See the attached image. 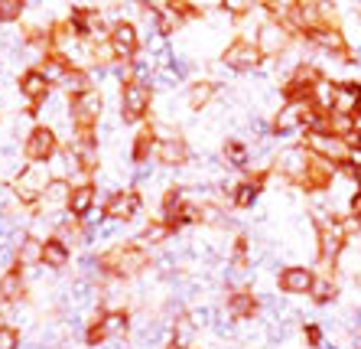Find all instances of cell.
Returning <instances> with one entry per match:
<instances>
[{
    "instance_id": "6da1fadb",
    "label": "cell",
    "mask_w": 361,
    "mask_h": 349,
    "mask_svg": "<svg viewBox=\"0 0 361 349\" xmlns=\"http://www.w3.org/2000/svg\"><path fill=\"white\" fill-rule=\"evenodd\" d=\"M98 278L101 281H111V284H121V281H130L137 274H143L147 268L153 264L150 252L137 242H124V245H114L108 248L104 255H98Z\"/></svg>"
},
{
    "instance_id": "7a4b0ae2",
    "label": "cell",
    "mask_w": 361,
    "mask_h": 349,
    "mask_svg": "<svg viewBox=\"0 0 361 349\" xmlns=\"http://www.w3.org/2000/svg\"><path fill=\"white\" fill-rule=\"evenodd\" d=\"M348 242L352 239H348V232H345V225H342V215L316 222V255H319V261L326 264V268L329 264L336 268V264L342 261Z\"/></svg>"
},
{
    "instance_id": "3957f363",
    "label": "cell",
    "mask_w": 361,
    "mask_h": 349,
    "mask_svg": "<svg viewBox=\"0 0 361 349\" xmlns=\"http://www.w3.org/2000/svg\"><path fill=\"white\" fill-rule=\"evenodd\" d=\"M52 170L49 163H26L23 170L13 177V193L23 206H36L42 199V193L52 187Z\"/></svg>"
},
{
    "instance_id": "277c9868",
    "label": "cell",
    "mask_w": 361,
    "mask_h": 349,
    "mask_svg": "<svg viewBox=\"0 0 361 349\" xmlns=\"http://www.w3.org/2000/svg\"><path fill=\"white\" fill-rule=\"evenodd\" d=\"M153 108V85H147V82H127V85H121V121L124 124H143L147 121V114H150Z\"/></svg>"
},
{
    "instance_id": "5b68a950",
    "label": "cell",
    "mask_w": 361,
    "mask_h": 349,
    "mask_svg": "<svg viewBox=\"0 0 361 349\" xmlns=\"http://www.w3.org/2000/svg\"><path fill=\"white\" fill-rule=\"evenodd\" d=\"M101 111H104V98L98 88H88V92L68 98V121L75 124V131H94Z\"/></svg>"
},
{
    "instance_id": "8992f818",
    "label": "cell",
    "mask_w": 361,
    "mask_h": 349,
    "mask_svg": "<svg viewBox=\"0 0 361 349\" xmlns=\"http://www.w3.org/2000/svg\"><path fill=\"white\" fill-rule=\"evenodd\" d=\"M296 36L286 30L280 20L267 17L261 26H257V33H254V46L261 49L264 59H277V56H283L286 49H290V43H293Z\"/></svg>"
},
{
    "instance_id": "52a82bcc",
    "label": "cell",
    "mask_w": 361,
    "mask_h": 349,
    "mask_svg": "<svg viewBox=\"0 0 361 349\" xmlns=\"http://www.w3.org/2000/svg\"><path fill=\"white\" fill-rule=\"evenodd\" d=\"M108 43H111V49H114V59L118 62L140 59V33H137V23H130V20H114V23H111Z\"/></svg>"
},
{
    "instance_id": "ba28073f",
    "label": "cell",
    "mask_w": 361,
    "mask_h": 349,
    "mask_svg": "<svg viewBox=\"0 0 361 349\" xmlns=\"http://www.w3.org/2000/svg\"><path fill=\"white\" fill-rule=\"evenodd\" d=\"M23 153L30 163H49L59 157V134L52 131V124H33L30 137L23 144Z\"/></svg>"
},
{
    "instance_id": "9c48e42d",
    "label": "cell",
    "mask_w": 361,
    "mask_h": 349,
    "mask_svg": "<svg viewBox=\"0 0 361 349\" xmlns=\"http://www.w3.org/2000/svg\"><path fill=\"white\" fill-rule=\"evenodd\" d=\"M302 147H306L312 157L329 160L332 167H345V163L352 160L348 144H345L342 137H336V134H302Z\"/></svg>"
},
{
    "instance_id": "30bf717a",
    "label": "cell",
    "mask_w": 361,
    "mask_h": 349,
    "mask_svg": "<svg viewBox=\"0 0 361 349\" xmlns=\"http://www.w3.org/2000/svg\"><path fill=\"white\" fill-rule=\"evenodd\" d=\"M221 62H225L231 72H254V69L264 62V56H261V49H257L251 40L235 36V40L225 46V52H221Z\"/></svg>"
},
{
    "instance_id": "8fae6325",
    "label": "cell",
    "mask_w": 361,
    "mask_h": 349,
    "mask_svg": "<svg viewBox=\"0 0 361 349\" xmlns=\"http://www.w3.org/2000/svg\"><path fill=\"white\" fill-rule=\"evenodd\" d=\"M310 157L312 153L302 144L286 147V150H280L277 157H274V173H280V179H286V183H296V187H300L306 170H310Z\"/></svg>"
},
{
    "instance_id": "7c38bea8",
    "label": "cell",
    "mask_w": 361,
    "mask_h": 349,
    "mask_svg": "<svg viewBox=\"0 0 361 349\" xmlns=\"http://www.w3.org/2000/svg\"><path fill=\"white\" fill-rule=\"evenodd\" d=\"M143 209V196L137 189H118V193H111L101 206V215L108 222H130L137 213Z\"/></svg>"
},
{
    "instance_id": "4fadbf2b",
    "label": "cell",
    "mask_w": 361,
    "mask_h": 349,
    "mask_svg": "<svg viewBox=\"0 0 361 349\" xmlns=\"http://www.w3.org/2000/svg\"><path fill=\"white\" fill-rule=\"evenodd\" d=\"M306 111H310V102H280V111L270 121V134L283 137V134H293V131H302Z\"/></svg>"
},
{
    "instance_id": "5bb4252c",
    "label": "cell",
    "mask_w": 361,
    "mask_h": 349,
    "mask_svg": "<svg viewBox=\"0 0 361 349\" xmlns=\"http://www.w3.org/2000/svg\"><path fill=\"white\" fill-rule=\"evenodd\" d=\"M153 157H157L163 167H185V163L192 160V150H189V144H185L179 134H163L160 141H157Z\"/></svg>"
},
{
    "instance_id": "9a60e30c",
    "label": "cell",
    "mask_w": 361,
    "mask_h": 349,
    "mask_svg": "<svg viewBox=\"0 0 361 349\" xmlns=\"http://www.w3.org/2000/svg\"><path fill=\"white\" fill-rule=\"evenodd\" d=\"M68 199H72V179H52V187L42 193V199L36 203L39 215H66L68 213Z\"/></svg>"
},
{
    "instance_id": "2e32d148",
    "label": "cell",
    "mask_w": 361,
    "mask_h": 349,
    "mask_svg": "<svg viewBox=\"0 0 361 349\" xmlns=\"http://www.w3.org/2000/svg\"><path fill=\"white\" fill-rule=\"evenodd\" d=\"M92 320L101 326L104 340H124L127 333H130V314H127L124 307H104Z\"/></svg>"
},
{
    "instance_id": "e0dca14e",
    "label": "cell",
    "mask_w": 361,
    "mask_h": 349,
    "mask_svg": "<svg viewBox=\"0 0 361 349\" xmlns=\"http://www.w3.org/2000/svg\"><path fill=\"white\" fill-rule=\"evenodd\" d=\"M17 85H20V95H23L26 102H30V108H39L42 102H49L52 82L42 76L39 69H26L23 76L17 78Z\"/></svg>"
},
{
    "instance_id": "ac0fdd59",
    "label": "cell",
    "mask_w": 361,
    "mask_h": 349,
    "mask_svg": "<svg viewBox=\"0 0 361 349\" xmlns=\"http://www.w3.org/2000/svg\"><path fill=\"white\" fill-rule=\"evenodd\" d=\"M225 310H228V320H251V317H257V310H261V300H257L254 290L235 288L225 300Z\"/></svg>"
},
{
    "instance_id": "d6986e66",
    "label": "cell",
    "mask_w": 361,
    "mask_h": 349,
    "mask_svg": "<svg viewBox=\"0 0 361 349\" xmlns=\"http://www.w3.org/2000/svg\"><path fill=\"white\" fill-rule=\"evenodd\" d=\"M98 206V187L94 183H72V199H68V215L85 222Z\"/></svg>"
},
{
    "instance_id": "ffe728a7",
    "label": "cell",
    "mask_w": 361,
    "mask_h": 349,
    "mask_svg": "<svg viewBox=\"0 0 361 349\" xmlns=\"http://www.w3.org/2000/svg\"><path fill=\"white\" fill-rule=\"evenodd\" d=\"M312 281H316V271L302 268V264H293V268H283L277 274V288L283 294H310L312 290Z\"/></svg>"
},
{
    "instance_id": "44dd1931",
    "label": "cell",
    "mask_w": 361,
    "mask_h": 349,
    "mask_svg": "<svg viewBox=\"0 0 361 349\" xmlns=\"http://www.w3.org/2000/svg\"><path fill=\"white\" fill-rule=\"evenodd\" d=\"M332 111L358 118L361 114V85L358 82H336V108Z\"/></svg>"
},
{
    "instance_id": "7402d4cb",
    "label": "cell",
    "mask_w": 361,
    "mask_h": 349,
    "mask_svg": "<svg viewBox=\"0 0 361 349\" xmlns=\"http://www.w3.org/2000/svg\"><path fill=\"white\" fill-rule=\"evenodd\" d=\"M26 297V278L20 271L17 264L10 268V271L0 274V300H7V304H20Z\"/></svg>"
},
{
    "instance_id": "603a6c76",
    "label": "cell",
    "mask_w": 361,
    "mask_h": 349,
    "mask_svg": "<svg viewBox=\"0 0 361 349\" xmlns=\"http://www.w3.org/2000/svg\"><path fill=\"white\" fill-rule=\"evenodd\" d=\"M215 95H219V82L199 78V82H192V85L185 88V105H189V111H202V108H209Z\"/></svg>"
},
{
    "instance_id": "cb8c5ba5",
    "label": "cell",
    "mask_w": 361,
    "mask_h": 349,
    "mask_svg": "<svg viewBox=\"0 0 361 349\" xmlns=\"http://www.w3.org/2000/svg\"><path fill=\"white\" fill-rule=\"evenodd\" d=\"M42 248H46V239H39V235H26V239L20 242V245H17V258H13L20 271L42 264Z\"/></svg>"
},
{
    "instance_id": "d4e9b609",
    "label": "cell",
    "mask_w": 361,
    "mask_h": 349,
    "mask_svg": "<svg viewBox=\"0 0 361 349\" xmlns=\"http://www.w3.org/2000/svg\"><path fill=\"white\" fill-rule=\"evenodd\" d=\"M169 346L173 349H195V317L192 314H179L173 333H169Z\"/></svg>"
},
{
    "instance_id": "484cf974",
    "label": "cell",
    "mask_w": 361,
    "mask_h": 349,
    "mask_svg": "<svg viewBox=\"0 0 361 349\" xmlns=\"http://www.w3.org/2000/svg\"><path fill=\"white\" fill-rule=\"evenodd\" d=\"M157 141H160L157 128H153V124H143V128L137 131L134 144H130V157H134V163H147V160H150L153 150H157Z\"/></svg>"
},
{
    "instance_id": "4316f807",
    "label": "cell",
    "mask_w": 361,
    "mask_h": 349,
    "mask_svg": "<svg viewBox=\"0 0 361 349\" xmlns=\"http://www.w3.org/2000/svg\"><path fill=\"white\" fill-rule=\"evenodd\" d=\"M72 261V248L66 245L62 239H46V248H42V264L46 268H52V271H59V268H66V264Z\"/></svg>"
},
{
    "instance_id": "83f0119b",
    "label": "cell",
    "mask_w": 361,
    "mask_h": 349,
    "mask_svg": "<svg viewBox=\"0 0 361 349\" xmlns=\"http://www.w3.org/2000/svg\"><path fill=\"white\" fill-rule=\"evenodd\" d=\"M310 297L316 300V304H332V300L338 297V281L332 278V274H316Z\"/></svg>"
},
{
    "instance_id": "f1b7e54d",
    "label": "cell",
    "mask_w": 361,
    "mask_h": 349,
    "mask_svg": "<svg viewBox=\"0 0 361 349\" xmlns=\"http://www.w3.org/2000/svg\"><path fill=\"white\" fill-rule=\"evenodd\" d=\"M261 189L264 187H257V183L241 179V183L231 187V206H235V209H251V206L257 203V196H261Z\"/></svg>"
},
{
    "instance_id": "f546056e",
    "label": "cell",
    "mask_w": 361,
    "mask_h": 349,
    "mask_svg": "<svg viewBox=\"0 0 361 349\" xmlns=\"http://www.w3.org/2000/svg\"><path fill=\"white\" fill-rule=\"evenodd\" d=\"M221 157H225L228 167H238V170H247V167H251V150H247V144H241V141H225Z\"/></svg>"
},
{
    "instance_id": "4dcf8cb0",
    "label": "cell",
    "mask_w": 361,
    "mask_h": 349,
    "mask_svg": "<svg viewBox=\"0 0 361 349\" xmlns=\"http://www.w3.org/2000/svg\"><path fill=\"white\" fill-rule=\"evenodd\" d=\"M169 235H173V229H169L166 222H160V219H157V222H147V229L140 232L137 245H143V248H147V245H160V242H166Z\"/></svg>"
},
{
    "instance_id": "1f68e13d",
    "label": "cell",
    "mask_w": 361,
    "mask_h": 349,
    "mask_svg": "<svg viewBox=\"0 0 361 349\" xmlns=\"http://www.w3.org/2000/svg\"><path fill=\"white\" fill-rule=\"evenodd\" d=\"M352 131H358V121L352 118V114H338V111H329V134L336 137H348Z\"/></svg>"
},
{
    "instance_id": "d6a6232c",
    "label": "cell",
    "mask_w": 361,
    "mask_h": 349,
    "mask_svg": "<svg viewBox=\"0 0 361 349\" xmlns=\"http://www.w3.org/2000/svg\"><path fill=\"white\" fill-rule=\"evenodd\" d=\"M247 252H251V239H247V235H238L235 248H231V264H235V268H247V261H251Z\"/></svg>"
},
{
    "instance_id": "836d02e7",
    "label": "cell",
    "mask_w": 361,
    "mask_h": 349,
    "mask_svg": "<svg viewBox=\"0 0 361 349\" xmlns=\"http://www.w3.org/2000/svg\"><path fill=\"white\" fill-rule=\"evenodd\" d=\"M23 4L20 0H0V23H17L23 17Z\"/></svg>"
},
{
    "instance_id": "e575fe53",
    "label": "cell",
    "mask_w": 361,
    "mask_h": 349,
    "mask_svg": "<svg viewBox=\"0 0 361 349\" xmlns=\"http://www.w3.org/2000/svg\"><path fill=\"white\" fill-rule=\"evenodd\" d=\"M302 340H306V346H326V336H322V326L319 324H306L302 326Z\"/></svg>"
},
{
    "instance_id": "d590c367",
    "label": "cell",
    "mask_w": 361,
    "mask_h": 349,
    "mask_svg": "<svg viewBox=\"0 0 361 349\" xmlns=\"http://www.w3.org/2000/svg\"><path fill=\"white\" fill-rule=\"evenodd\" d=\"M0 349H20V333L13 326H0Z\"/></svg>"
},
{
    "instance_id": "8d00e7d4",
    "label": "cell",
    "mask_w": 361,
    "mask_h": 349,
    "mask_svg": "<svg viewBox=\"0 0 361 349\" xmlns=\"http://www.w3.org/2000/svg\"><path fill=\"white\" fill-rule=\"evenodd\" d=\"M355 349H361V330L355 333Z\"/></svg>"
}]
</instances>
